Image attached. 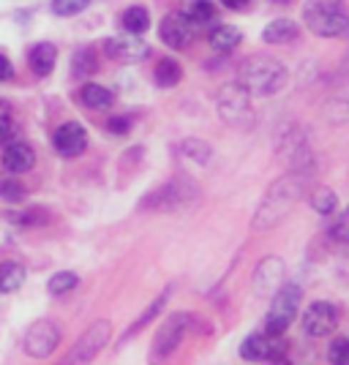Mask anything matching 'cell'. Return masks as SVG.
Wrapping results in <instances>:
<instances>
[{
    "mask_svg": "<svg viewBox=\"0 0 349 365\" xmlns=\"http://www.w3.org/2000/svg\"><path fill=\"white\" fill-rule=\"evenodd\" d=\"M338 327V311L330 303H311L303 314V330L314 338L330 335Z\"/></svg>",
    "mask_w": 349,
    "mask_h": 365,
    "instance_id": "11",
    "label": "cell"
},
{
    "mask_svg": "<svg viewBox=\"0 0 349 365\" xmlns=\"http://www.w3.org/2000/svg\"><path fill=\"white\" fill-rule=\"evenodd\" d=\"M248 98L251 96L238 82L235 85H224L221 93H218V101H216L221 120L227 123V125H246V123H251L254 112H251V101Z\"/></svg>",
    "mask_w": 349,
    "mask_h": 365,
    "instance_id": "5",
    "label": "cell"
},
{
    "mask_svg": "<svg viewBox=\"0 0 349 365\" xmlns=\"http://www.w3.org/2000/svg\"><path fill=\"white\" fill-rule=\"evenodd\" d=\"M11 128H14V112H11L9 104H3V101H0V145H3V142H9Z\"/></svg>",
    "mask_w": 349,
    "mask_h": 365,
    "instance_id": "33",
    "label": "cell"
},
{
    "mask_svg": "<svg viewBox=\"0 0 349 365\" xmlns=\"http://www.w3.org/2000/svg\"><path fill=\"white\" fill-rule=\"evenodd\" d=\"M298 33H300V28H298L292 19H273L270 25H265L262 38H265L268 44H289V41L298 38Z\"/></svg>",
    "mask_w": 349,
    "mask_h": 365,
    "instance_id": "16",
    "label": "cell"
},
{
    "mask_svg": "<svg viewBox=\"0 0 349 365\" xmlns=\"http://www.w3.org/2000/svg\"><path fill=\"white\" fill-rule=\"evenodd\" d=\"M52 145H55V150L66 155V158H74L79 153H85L88 148V131L79 125V123H63L61 128L55 131V137H52Z\"/></svg>",
    "mask_w": 349,
    "mask_h": 365,
    "instance_id": "14",
    "label": "cell"
},
{
    "mask_svg": "<svg viewBox=\"0 0 349 365\" xmlns=\"http://www.w3.org/2000/svg\"><path fill=\"white\" fill-rule=\"evenodd\" d=\"M79 284V275L71 273V270H63V273H55L52 278H49V292L52 294H66V292H71Z\"/></svg>",
    "mask_w": 349,
    "mask_h": 365,
    "instance_id": "26",
    "label": "cell"
},
{
    "mask_svg": "<svg viewBox=\"0 0 349 365\" xmlns=\"http://www.w3.org/2000/svg\"><path fill=\"white\" fill-rule=\"evenodd\" d=\"M241 357L254 363H287V346L281 344V335L254 333L241 344Z\"/></svg>",
    "mask_w": 349,
    "mask_h": 365,
    "instance_id": "6",
    "label": "cell"
},
{
    "mask_svg": "<svg viewBox=\"0 0 349 365\" xmlns=\"http://www.w3.org/2000/svg\"><path fill=\"white\" fill-rule=\"evenodd\" d=\"M328 360L335 365H349V338H335L328 349Z\"/></svg>",
    "mask_w": 349,
    "mask_h": 365,
    "instance_id": "30",
    "label": "cell"
},
{
    "mask_svg": "<svg viewBox=\"0 0 349 365\" xmlns=\"http://www.w3.org/2000/svg\"><path fill=\"white\" fill-rule=\"evenodd\" d=\"M224 6H227L229 11H241V9H246L248 6V0H221Z\"/></svg>",
    "mask_w": 349,
    "mask_h": 365,
    "instance_id": "36",
    "label": "cell"
},
{
    "mask_svg": "<svg viewBox=\"0 0 349 365\" xmlns=\"http://www.w3.org/2000/svg\"><path fill=\"white\" fill-rule=\"evenodd\" d=\"M98 68V55L93 46H82L74 52V61H71V71H74L79 79H88V76L96 74Z\"/></svg>",
    "mask_w": 349,
    "mask_h": 365,
    "instance_id": "20",
    "label": "cell"
},
{
    "mask_svg": "<svg viewBox=\"0 0 349 365\" xmlns=\"http://www.w3.org/2000/svg\"><path fill=\"white\" fill-rule=\"evenodd\" d=\"M104 52L118 63H139L151 55L148 41H142L137 33L131 36H112L104 41Z\"/></svg>",
    "mask_w": 349,
    "mask_h": 365,
    "instance_id": "10",
    "label": "cell"
},
{
    "mask_svg": "<svg viewBox=\"0 0 349 365\" xmlns=\"http://www.w3.org/2000/svg\"><path fill=\"white\" fill-rule=\"evenodd\" d=\"M303 19L308 31L325 38H338L349 31V9L344 0H305Z\"/></svg>",
    "mask_w": 349,
    "mask_h": 365,
    "instance_id": "2",
    "label": "cell"
},
{
    "mask_svg": "<svg viewBox=\"0 0 349 365\" xmlns=\"http://www.w3.org/2000/svg\"><path fill=\"white\" fill-rule=\"evenodd\" d=\"M298 305H300V287H295V284L278 287L273 294V303H270V311H268V333L270 335L287 333L289 324L295 322Z\"/></svg>",
    "mask_w": 349,
    "mask_h": 365,
    "instance_id": "4",
    "label": "cell"
},
{
    "mask_svg": "<svg viewBox=\"0 0 349 365\" xmlns=\"http://www.w3.org/2000/svg\"><path fill=\"white\" fill-rule=\"evenodd\" d=\"M241 41H243V33H241V28H235V25H221V28H216L211 33V46L218 49V52H229V49H235Z\"/></svg>",
    "mask_w": 349,
    "mask_h": 365,
    "instance_id": "19",
    "label": "cell"
},
{
    "mask_svg": "<svg viewBox=\"0 0 349 365\" xmlns=\"http://www.w3.org/2000/svg\"><path fill=\"white\" fill-rule=\"evenodd\" d=\"M238 85L248 96H273L287 85V68L273 58H254L243 63L238 74Z\"/></svg>",
    "mask_w": 349,
    "mask_h": 365,
    "instance_id": "3",
    "label": "cell"
},
{
    "mask_svg": "<svg viewBox=\"0 0 349 365\" xmlns=\"http://www.w3.org/2000/svg\"><path fill=\"white\" fill-rule=\"evenodd\" d=\"M14 76V68H11V63L6 61L3 55H0V82H9Z\"/></svg>",
    "mask_w": 349,
    "mask_h": 365,
    "instance_id": "35",
    "label": "cell"
},
{
    "mask_svg": "<svg viewBox=\"0 0 349 365\" xmlns=\"http://www.w3.org/2000/svg\"><path fill=\"white\" fill-rule=\"evenodd\" d=\"M325 115H328V120H333V123H344V120H347V118H349V88H347V93L335 96L333 101L328 104Z\"/></svg>",
    "mask_w": 349,
    "mask_h": 365,
    "instance_id": "27",
    "label": "cell"
},
{
    "mask_svg": "<svg viewBox=\"0 0 349 365\" xmlns=\"http://www.w3.org/2000/svg\"><path fill=\"white\" fill-rule=\"evenodd\" d=\"M183 155H191V158H197L199 164H208L211 145L208 142H183Z\"/></svg>",
    "mask_w": 349,
    "mask_h": 365,
    "instance_id": "32",
    "label": "cell"
},
{
    "mask_svg": "<svg viewBox=\"0 0 349 365\" xmlns=\"http://www.w3.org/2000/svg\"><path fill=\"white\" fill-rule=\"evenodd\" d=\"M186 16L191 19L194 28H205V25H211L213 19H216V9H213L211 0H194V3L188 6Z\"/></svg>",
    "mask_w": 349,
    "mask_h": 365,
    "instance_id": "23",
    "label": "cell"
},
{
    "mask_svg": "<svg viewBox=\"0 0 349 365\" xmlns=\"http://www.w3.org/2000/svg\"><path fill=\"white\" fill-rule=\"evenodd\" d=\"M194 25L191 19L186 16V11H172V14L161 22V41L172 49H186L194 38Z\"/></svg>",
    "mask_w": 349,
    "mask_h": 365,
    "instance_id": "12",
    "label": "cell"
},
{
    "mask_svg": "<svg viewBox=\"0 0 349 365\" xmlns=\"http://www.w3.org/2000/svg\"><path fill=\"white\" fill-rule=\"evenodd\" d=\"M284 281V262L278 257H268L265 262H259L257 273L251 278V287L259 297H270Z\"/></svg>",
    "mask_w": 349,
    "mask_h": 365,
    "instance_id": "13",
    "label": "cell"
},
{
    "mask_svg": "<svg viewBox=\"0 0 349 365\" xmlns=\"http://www.w3.org/2000/svg\"><path fill=\"white\" fill-rule=\"evenodd\" d=\"M91 6V0H52V11L58 16H74L85 11Z\"/></svg>",
    "mask_w": 349,
    "mask_h": 365,
    "instance_id": "29",
    "label": "cell"
},
{
    "mask_svg": "<svg viewBox=\"0 0 349 365\" xmlns=\"http://www.w3.org/2000/svg\"><path fill=\"white\" fill-rule=\"evenodd\" d=\"M109 333H112V327H109L106 319H98L96 324H91L82 333V338L74 344V349L69 351L66 363H91L93 357L104 349V344L109 341Z\"/></svg>",
    "mask_w": 349,
    "mask_h": 365,
    "instance_id": "8",
    "label": "cell"
},
{
    "mask_svg": "<svg viewBox=\"0 0 349 365\" xmlns=\"http://www.w3.org/2000/svg\"><path fill=\"white\" fill-rule=\"evenodd\" d=\"M79 98H82V104H85L88 109H98V112H101V109H109L112 107V101H115V98H112V93L106 91V88L93 85V82L82 88Z\"/></svg>",
    "mask_w": 349,
    "mask_h": 365,
    "instance_id": "21",
    "label": "cell"
},
{
    "mask_svg": "<svg viewBox=\"0 0 349 365\" xmlns=\"http://www.w3.org/2000/svg\"><path fill=\"white\" fill-rule=\"evenodd\" d=\"M167 297H169V289L164 292V294H158V297H156V303H153L151 308H148V311H145V314H142V317H139V319L134 322V327H131V333H137L139 327H145V324H151L153 317H158V314H161V308L167 305Z\"/></svg>",
    "mask_w": 349,
    "mask_h": 365,
    "instance_id": "31",
    "label": "cell"
},
{
    "mask_svg": "<svg viewBox=\"0 0 349 365\" xmlns=\"http://www.w3.org/2000/svg\"><path fill=\"white\" fill-rule=\"evenodd\" d=\"M305 175L300 172H292L284 175L268 188L265 199L259 202V210L254 215V229H270L275 224H281L289 215V210L298 205V199L303 197L305 191Z\"/></svg>",
    "mask_w": 349,
    "mask_h": 365,
    "instance_id": "1",
    "label": "cell"
},
{
    "mask_svg": "<svg viewBox=\"0 0 349 365\" xmlns=\"http://www.w3.org/2000/svg\"><path fill=\"white\" fill-rule=\"evenodd\" d=\"M128 128H131V120H128V118H112V120H109V131H112V134H126Z\"/></svg>",
    "mask_w": 349,
    "mask_h": 365,
    "instance_id": "34",
    "label": "cell"
},
{
    "mask_svg": "<svg viewBox=\"0 0 349 365\" xmlns=\"http://www.w3.org/2000/svg\"><path fill=\"white\" fill-rule=\"evenodd\" d=\"M181 79H183V71L175 61H161L156 66V85L158 88H175Z\"/></svg>",
    "mask_w": 349,
    "mask_h": 365,
    "instance_id": "24",
    "label": "cell"
},
{
    "mask_svg": "<svg viewBox=\"0 0 349 365\" xmlns=\"http://www.w3.org/2000/svg\"><path fill=\"white\" fill-rule=\"evenodd\" d=\"M123 28H126L128 33L142 36V33L151 28V14H148L142 6H131V9L123 14Z\"/></svg>",
    "mask_w": 349,
    "mask_h": 365,
    "instance_id": "22",
    "label": "cell"
},
{
    "mask_svg": "<svg viewBox=\"0 0 349 365\" xmlns=\"http://www.w3.org/2000/svg\"><path fill=\"white\" fill-rule=\"evenodd\" d=\"M311 205H314V210H317L319 215H330L333 210H338V197H335L333 188H317Z\"/></svg>",
    "mask_w": 349,
    "mask_h": 365,
    "instance_id": "25",
    "label": "cell"
},
{
    "mask_svg": "<svg viewBox=\"0 0 349 365\" xmlns=\"http://www.w3.org/2000/svg\"><path fill=\"white\" fill-rule=\"evenodd\" d=\"M194 322L191 314H172L164 324H161V330L156 335V344H153V351L151 357L153 360H161V357H169L172 351L181 346L183 335L188 330V324Z\"/></svg>",
    "mask_w": 349,
    "mask_h": 365,
    "instance_id": "7",
    "label": "cell"
},
{
    "mask_svg": "<svg viewBox=\"0 0 349 365\" xmlns=\"http://www.w3.org/2000/svg\"><path fill=\"white\" fill-rule=\"evenodd\" d=\"M36 164V155H33V148L25 145V142H9L6 150H3V167L11 175H22Z\"/></svg>",
    "mask_w": 349,
    "mask_h": 365,
    "instance_id": "15",
    "label": "cell"
},
{
    "mask_svg": "<svg viewBox=\"0 0 349 365\" xmlns=\"http://www.w3.org/2000/svg\"><path fill=\"white\" fill-rule=\"evenodd\" d=\"M55 61H58V49L52 44H36L31 52V68L39 76H46L52 68H55Z\"/></svg>",
    "mask_w": 349,
    "mask_h": 365,
    "instance_id": "17",
    "label": "cell"
},
{
    "mask_svg": "<svg viewBox=\"0 0 349 365\" xmlns=\"http://www.w3.org/2000/svg\"><path fill=\"white\" fill-rule=\"evenodd\" d=\"M58 341H61V327L49 319H39L31 330H28V335H25V351H28L31 357L44 360V357H49V354L55 351Z\"/></svg>",
    "mask_w": 349,
    "mask_h": 365,
    "instance_id": "9",
    "label": "cell"
},
{
    "mask_svg": "<svg viewBox=\"0 0 349 365\" xmlns=\"http://www.w3.org/2000/svg\"><path fill=\"white\" fill-rule=\"evenodd\" d=\"M0 199L6 202H19L25 199V185L14 178H0Z\"/></svg>",
    "mask_w": 349,
    "mask_h": 365,
    "instance_id": "28",
    "label": "cell"
},
{
    "mask_svg": "<svg viewBox=\"0 0 349 365\" xmlns=\"http://www.w3.org/2000/svg\"><path fill=\"white\" fill-rule=\"evenodd\" d=\"M273 3H289V0H273Z\"/></svg>",
    "mask_w": 349,
    "mask_h": 365,
    "instance_id": "38",
    "label": "cell"
},
{
    "mask_svg": "<svg viewBox=\"0 0 349 365\" xmlns=\"http://www.w3.org/2000/svg\"><path fill=\"white\" fill-rule=\"evenodd\" d=\"M25 284V267L19 262H0V292H16Z\"/></svg>",
    "mask_w": 349,
    "mask_h": 365,
    "instance_id": "18",
    "label": "cell"
},
{
    "mask_svg": "<svg viewBox=\"0 0 349 365\" xmlns=\"http://www.w3.org/2000/svg\"><path fill=\"white\" fill-rule=\"evenodd\" d=\"M330 232H333L335 240H349V229L347 227H333Z\"/></svg>",
    "mask_w": 349,
    "mask_h": 365,
    "instance_id": "37",
    "label": "cell"
}]
</instances>
